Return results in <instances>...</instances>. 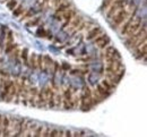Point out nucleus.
I'll return each instance as SVG.
<instances>
[{
    "label": "nucleus",
    "mask_w": 147,
    "mask_h": 137,
    "mask_svg": "<svg viewBox=\"0 0 147 137\" xmlns=\"http://www.w3.org/2000/svg\"><path fill=\"white\" fill-rule=\"evenodd\" d=\"M13 85H14V80H11L10 78L7 79L3 83V85H2V94H1L2 98H6L8 95V93H9V91H10V88H11Z\"/></svg>",
    "instance_id": "obj_16"
},
{
    "label": "nucleus",
    "mask_w": 147,
    "mask_h": 137,
    "mask_svg": "<svg viewBox=\"0 0 147 137\" xmlns=\"http://www.w3.org/2000/svg\"><path fill=\"white\" fill-rule=\"evenodd\" d=\"M43 127L44 126H41V125H37L36 128L34 129V132H33V136L35 137H40L42 136V132H43Z\"/></svg>",
    "instance_id": "obj_30"
},
{
    "label": "nucleus",
    "mask_w": 147,
    "mask_h": 137,
    "mask_svg": "<svg viewBox=\"0 0 147 137\" xmlns=\"http://www.w3.org/2000/svg\"><path fill=\"white\" fill-rule=\"evenodd\" d=\"M95 90L98 92V94H100L101 97H103L104 99L109 98V97L111 95V93H112V92H110V91H108V90H107L102 84H98V85L96 86V88H95Z\"/></svg>",
    "instance_id": "obj_18"
},
{
    "label": "nucleus",
    "mask_w": 147,
    "mask_h": 137,
    "mask_svg": "<svg viewBox=\"0 0 147 137\" xmlns=\"http://www.w3.org/2000/svg\"><path fill=\"white\" fill-rule=\"evenodd\" d=\"M84 20V17L82 16V15H79V14H76L75 16H74V18L70 20V23H69V26H67L66 28H67V32H73L74 30L82 23Z\"/></svg>",
    "instance_id": "obj_8"
},
{
    "label": "nucleus",
    "mask_w": 147,
    "mask_h": 137,
    "mask_svg": "<svg viewBox=\"0 0 147 137\" xmlns=\"http://www.w3.org/2000/svg\"><path fill=\"white\" fill-rule=\"evenodd\" d=\"M8 128H9V117L5 116L2 117V122H1V136H9Z\"/></svg>",
    "instance_id": "obj_14"
},
{
    "label": "nucleus",
    "mask_w": 147,
    "mask_h": 137,
    "mask_svg": "<svg viewBox=\"0 0 147 137\" xmlns=\"http://www.w3.org/2000/svg\"><path fill=\"white\" fill-rule=\"evenodd\" d=\"M110 42H111L110 38H109V36H107L105 39H104V40H102V41H101L100 43H97L96 45L98 47V49H101V50H103V49H104L105 47H108V45L110 44Z\"/></svg>",
    "instance_id": "obj_23"
},
{
    "label": "nucleus",
    "mask_w": 147,
    "mask_h": 137,
    "mask_svg": "<svg viewBox=\"0 0 147 137\" xmlns=\"http://www.w3.org/2000/svg\"><path fill=\"white\" fill-rule=\"evenodd\" d=\"M36 67L40 70L43 69V56L42 55H36Z\"/></svg>",
    "instance_id": "obj_29"
},
{
    "label": "nucleus",
    "mask_w": 147,
    "mask_h": 137,
    "mask_svg": "<svg viewBox=\"0 0 147 137\" xmlns=\"http://www.w3.org/2000/svg\"><path fill=\"white\" fill-rule=\"evenodd\" d=\"M101 33H103V28L95 25L94 27H92V28L88 31V33H87V35H86V40H87V41H92L93 39H95V38H96L98 34H101Z\"/></svg>",
    "instance_id": "obj_11"
},
{
    "label": "nucleus",
    "mask_w": 147,
    "mask_h": 137,
    "mask_svg": "<svg viewBox=\"0 0 147 137\" xmlns=\"http://www.w3.org/2000/svg\"><path fill=\"white\" fill-rule=\"evenodd\" d=\"M69 68H70V66H69V65H67V63H62V69H65V70H66V69H69Z\"/></svg>",
    "instance_id": "obj_43"
},
{
    "label": "nucleus",
    "mask_w": 147,
    "mask_h": 137,
    "mask_svg": "<svg viewBox=\"0 0 147 137\" xmlns=\"http://www.w3.org/2000/svg\"><path fill=\"white\" fill-rule=\"evenodd\" d=\"M140 26H142V20L139 18V17H137L136 16V18H135V20L132 22V24L130 25V27L128 28V31L126 32V38H128V36H130V35H132L134 33H136L139 28H140Z\"/></svg>",
    "instance_id": "obj_7"
},
{
    "label": "nucleus",
    "mask_w": 147,
    "mask_h": 137,
    "mask_svg": "<svg viewBox=\"0 0 147 137\" xmlns=\"http://www.w3.org/2000/svg\"><path fill=\"white\" fill-rule=\"evenodd\" d=\"M146 53H147V43H144L142 47L135 50V57L136 59H142L145 61L146 60Z\"/></svg>",
    "instance_id": "obj_12"
},
{
    "label": "nucleus",
    "mask_w": 147,
    "mask_h": 137,
    "mask_svg": "<svg viewBox=\"0 0 147 137\" xmlns=\"http://www.w3.org/2000/svg\"><path fill=\"white\" fill-rule=\"evenodd\" d=\"M18 47V44L17 43H11V44H9V45H6V49H5V53H11L16 48Z\"/></svg>",
    "instance_id": "obj_26"
},
{
    "label": "nucleus",
    "mask_w": 147,
    "mask_h": 137,
    "mask_svg": "<svg viewBox=\"0 0 147 137\" xmlns=\"http://www.w3.org/2000/svg\"><path fill=\"white\" fill-rule=\"evenodd\" d=\"M63 1H66V0H50V1H49V3H50L53 8H57V7H58L61 2H63Z\"/></svg>",
    "instance_id": "obj_34"
},
{
    "label": "nucleus",
    "mask_w": 147,
    "mask_h": 137,
    "mask_svg": "<svg viewBox=\"0 0 147 137\" xmlns=\"http://www.w3.org/2000/svg\"><path fill=\"white\" fill-rule=\"evenodd\" d=\"M37 1H38V3H40V7H43V6L48 5L50 0H37Z\"/></svg>",
    "instance_id": "obj_38"
},
{
    "label": "nucleus",
    "mask_w": 147,
    "mask_h": 137,
    "mask_svg": "<svg viewBox=\"0 0 147 137\" xmlns=\"http://www.w3.org/2000/svg\"><path fill=\"white\" fill-rule=\"evenodd\" d=\"M107 36H108V35H107V34H105V33L103 32V33H101V34H98V35H97V36H96L95 39H93V40H92V41H93V43H94V44H97V43H100V42H101L102 40H104V39H105Z\"/></svg>",
    "instance_id": "obj_31"
},
{
    "label": "nucleus",
    "mask_w": 147,
    "mask_h": 137,
    "mask_svg": "<svg viewBox=\"0 0 147 137\" xmlns=\"http://www.w3.org/2000/svg\"><path fill=\"white\" fill-rule=\"evenodd\" d=\"M53 67H55V73H57L59 70V63L57 61H53Z\"/></svg>",
    "instance_id": "obj_40"
},
{
    "label": "nucleus",
    "mask_w": 147,
    "mask_h": 137,
    "mask_svg": "<svg viewBox=\"0 0 147 137\" xmlns=\"http://www.w3.org/2000/svg\"><path fill=\"white\" fill-rule=\"evenodd\" d=\"M77 14V11H76V9H74L73 7L71 8H69V9H67L66 11H63L62 14H60V16H61V18L62 20H65V24H63V26H62V28H66L68 25H69V23H70V20L74 18V16Z\"/></svg>",
    "instance_id": "obj_6"
},
{
    "label": "nucleus",
    "mask_w": 147,
    "mask_h": 137,
    "mask_svg": "<svg viewBox=\"0 0 147 137\" xmlns=\"http://www.w3.org/2000/svg\"><path fill=\"white\" fill-rule=\"evenodd\" d=\"M63 134H65V132H63L62 129H60V130H59V136H63Z\"/></svg>",
    "instance_id": "obj_44"
},
{
    "label": "nucleus",
    "mask_w": 147,
    "mask_h": 137,
    "mask_svg": "<svg viewBox=\"0 0 147 137\" xmlns=\"http://www.w3.org/2000/svg\"><path fill=\"white\" fill-rule=\"evenodd\" d=\"M25 13V11H24ZM34 16V11L32 10V9H30V10H27L24 15H23V17L20 18V20H30V18H32Z\"/></svg>",
    "instance_id": "obj_28"
},
{
    "label": "nucleus",
    "mask_w": 147,
    "mask_h": 137,
    "mask_svg": "<svg viewBox=\"0 0 147 137\" xmlns=\"http://www.w3.org/2000/svg\"><path fill=\"white\" fill-rule=\"evenodd\" d=\"M71 7H73V3H71L69 0H66V1L61 2V3L55 8V15H60V14H62L63 11H66L67 9H69V8H71Z\"/></svg>",
    "instance_id": "obj_13"
},
{
    "label": "nucleus",
    "mask_w": 147,
    "mask_h": 137,
    "mask_svg": "<svg viewBox=\"0 0 147 137\" xmlns=\"http://www.w3.org/2000/svg\"><path fill=\"white\" fill-rule=\"evenodd\" d=\"M50 127H43V132H42V136L43 137H49V133H50Z\"/></svg>",
    "instance_id": "obj_36"
},
{
    "label": "nucleus",
    "mask_w": 147,
    "mask_h": 137,
    "mask_svg": "<svg viewBox=\"0 0 147 137\" xmlns=\"http://www.w3.org/2000/svg\"><path fill=\"white\" fill-rule=\"evenodd\" d=\"M24 11H25V7H24L23 5H18V6H16V7L13 9L14 17H18V16H20Z\"/></svg>",
    "instance_id": "obj_21"
},
{
    "label": "nucleus",
    "mask_w": 147,
    "mask_h": 137,
    "mask_svg": "<svg viewBox=\"0 0 147 137\" xmlns=\"http://www.w3.org/2000/svg\"><path fill=\"white\" fill-rule=\"evenodd\" d=\"M92 98H93V104H94V105L100 104V103H101V102H103V100H104V98H103V97H101L96 90L92 91Z\"/></svg>",
    "instance_id": "obj_19"
},
{
    "label": "nucleus",
    "mask_w": 147,
    "mask_h": 137,
    "mask_svg": "<svg viewBox=\"0 0 147 137\" xmlns=\"http://www.w3.org/2000/svg\"><path fill=\"white\" fill-rule=\"evenodd\" d=\"M132 9H134V8L126 6V7L121 8L119 11H117V13L113 15V17L111 18V20H112V27H113V28H119V27L121 26V24L129 17V15L131 14Z\"/></svg>",
    "instance_id": "obj_1"
},
{
    "label": "nucleus",
    "mask_w": 147,
    "mask_h": 137,
    "mask_svg": "<svg viewBox=\"0 0 147 137\" xmlns=\"http://www.w3.org/2000/svg\"><path fill=\"white\" fill-rule=\"evenodd\" d=\"M71 135H73V133H71L70 130H66L65 134H63V136H67V137H70Z\"/></svg>",
    "instance_id": "obj_42"
},
{
    "label": "nucleus",
    "mask_w": 147,
    "mask_h": 137,
    "mask_svg": "<svg viewBox=\"0 0 147 137\" xmlns=\"http://www.w3.org/2000/svg\"><path fill=\"white\" fill-rule=\"evenodd\" d=\"M37 92H38V88L37 87H30L28 88V98H27V104L32 105V107H35V101H36V95Z\"/></svg>",
    "instance_id": "obj_10"
},
{
    "label": "nucleus",
    "mask_w": 147,
    "mask_h": 137,
    "mask_svg": "<svg viewBox=\"0 0 147 137\" xmlns=\"http://www.w3.org/2000/svg\"><path fill=\"white\" fill-rule=\"evenodd\" d=\"M2 1H3V0H2Z\"/></svg>",
    "instance_id": "obj_45"
},
{
    "label": "nucleus",
    "mask_w": 147,
    "mask_h": 137,
    "mask_svg": "<svg viewBox=\"0 0 147 137\" xmlns=\"http://www.w3.org/2000/svg\"><path fill=\"white\" fill-rule=\"evenodd\" d=\"M19 52H20V50H19V49H18V47H17V48L15 49V51H13V56H14V57L16 58V57L18 56V53H19Z\"/></svg>",
    "instance_id": "obj_39"
},
{
    "label": "nucleus",
    "mask_w": 147,
    "mask_h": 137,
    "mask_svg": "<svg viewBox=\"0 0 147 137\" xmlns=\"http://www.w3.org/2000/svg\"><path fill=\"white\" fill-rule=\"evenodd\" d=\"M16 6H17V0H9V1L7 2V7H8L10 10H13Z\"/></svg>",
    "instance_id": "obj_33"
},
{
    "label": "nucleus",
    "mask_w": 147,
    "mask_h": 137,
    "mask_svg": "<svg viewBox=\"0 0 147 137\" xmlns=\"http://www.w3.org/2000/svg\"><path fill=\"white\" fill-rule=\"evenodd\" d=\"M20 57H22V59L24 60V62L26 63V65H28V49L27 48H24L22 51H20Z\"/></svg>",
    "instance_id": "obj_24"
},
{
    "label": "nucleus",
    "mask_w": 147,
    "mask_h": 137,
    "mask_svg": "<svg viewBox=\"0 0 147 137\" xmlns=\"http://www.w3.org/2000/svg\"><path fill=\"white\" fill-rule=\"evenodd\" d=\"M35 107L37 108H47V99L44 95V90H38L36 95V101H35Z\"/></svg>",
    "instance_id": "obj_9"
},
{
    "label": "nucleus",
    "mask_w": 147,
    "mask_h": 137,
    "mask_svg": "<svg viewBox=\"0 0 147 137\" xmlns=\"http://www.w3.org/2000/svg\"><path fill=\"white\" fill-rule=\"evenodd\" d=\"M52 67H53V60L50 58V56L48 55L43 56V69L48 72V70H52Z\"/></svg>",
    "instance_id": "obj_17"
},
{
    "label": "nucleus",
    "mask_w": 147,
    "mask_h": 137,
    "mask_svg": "<svg viewBox=\"0 0 147 137\" xmlns=\"http://www.w3.org/2000/svg\"><path fill=\"white\" fill-rule=\"evenodd\" d=\"M136 15H137V8H134V11H131V14L129 15L128 18L125 20V22L121 24V26L119 27V32H120L121 35H125V34H126V32L128 31L130 25L132 24V22L136 18Z\"/></svg>",
    "instance_id": "obj_4"
},
{
    "label": "nucleus",
    "mask_w": 147,
    "mask_h": 137,
    "mask_svg": "<svg viewBox=\"0 0 147 137\" xmlns=\"http://www.w3.org/2000/svg\"><path fill=\"white\" fill-rule=\"evenodd\" d=\"M30 66H31L33 69L37 68L36 67V53H35V52H33V53L31 55V58H30Z\"/></svg>",
    "instance_id": "obj_27"
},
{
    "label": "nucleus",
    "mask_w": 147,
    "mask_h": 137,
    "mask_svg": "<svg viewBox=\"0 0 147 137\" xmlns=\"http://www.w3.org/2000/svg\"><path fill=\"white\" fill-rule=\"evenodd\" d=\"M55 136H59V130L58 129H50L49 137H55Z\"/></svg>",
    "instance_id": "obj_37"
},
{
    "label": "nucleus",
    "mask_w": 147,
    "mask_h": 137,
    "mask_svg": "<svg viewBox=\"0 0 147 137\" xmlns=\"http://www.w3.org/2000/svg\"><path fill=\"white\" fill-rule=\"evenodd\" d=\"M11 43H14V36H13V32L9 31L8 35H7V40H6V45H9Z\"/></svg>",
    "instance_id": "obj_32"
},
{
    "label": "nucleus",
    "mask_w": 147,
    "mask_h": 137,
    "mask_svg": "<svg viewBox=\"0 0 147 137\" xmlns=\"http://www.w3.org/2000/svg\"><path fill=\"white\" fill-rule=\"evenodd\" d=\"M147 42V34H144L143 36H140L139 39L137 40V41H135L132 44H131V47L129 48L131 51H135L136 49H138L139 47H142L144 43H146Z\"/></svg>",
    "instance_id": "obj_15"
},
{
    "label": "nucleus",
    "mask_w": 147,
    "mask_h": 137,
    "mask_svg": "<svg viewBox=\"0 0 147 137\" xmlns=\"http://www.w3.org/2000/svg\"><path fill=\"white\" fill-rule=\"evenodd\" d=\"M37 34H38V36H44V34H45V32H44L43 30H41V28H40V30L37 31Z\"/></svg>",
    "instance_id": "obj_41"
},
{
    "label": "nucleus",
    "mask_w": 147,
    "mask_h": 137,
    "mask_svg": "<svg viewBox=\"0 0 147 137\" xmlns=\"http://www.w3.org/2000/svg\"><path fill=\"white\" fill-rule=\"evenodd\" d=\"M40 20H41V18L40 17H35L34 20H33V17L31 18V20H27L26 22V26L27 27H31V26H36L37 24L40 23Z\"/></svg>",
    "instance_id": "obj_25"
},
{
    "label": "nucleus",
    "mask_w": 147,
    "mask_h": 137,
    "mask_svg": "<svg viewBox=\"0 0 147 137\" xmlns=\"http://www.w3.org/2000/svg\"><path fill=\"white\" fill-rule=\"evenodd\" d=\"M101 84H102V85H103V86H104V87H105V88H107L108 91H110V92H112L113 90H115V87H117V86H114L113 84H111L110 82H109V80H108L107 78L103 79Z\"/></svg>",
    "instance_id": "obj_22"
},
{
    "label": "nucleus",
    "mask_w": 147,
    "mask_h": 137,
    "mask_svg": "<svg viewBox=\"0 0 147 137\" xmlns=\"http://www.w3.org/2000/svg\"><path fill=\"white\" fill-rule=\"evenodd\" d=\"M103 50H104V51H103V53H102V57H103V58H107V57H109V56H112V53H113V51L115 50V48L109 44V45L105 47Z\"/></svg>",
    "instance_id": "obj_20"
},
{
    "label": "nucleus",
    "mask_w": 147,
    "mask_h": 137,
    "mask_svg": "<svg viewBox=\"0 0 147 137\" xmlns=\"http://www.w3.org/2000/svg\"><path fill=\"white\" fill-rule=\"evenodd\" d=\"M44 95L47 99V104L49 108H55V90L52 88V86H48L44 88Z\"/></svg>",
    "instance_id": "obj_5"
},
{
    "label": "nucleus",
    "mask_w": 147,
    "mask_h": 137,
    "mask_svg": "<svg viewBox=\"0 0 147 137\" xmlns=\"http://www.w3.org/2000/svg\"><path fill=\"white\" fill-rule=\"evenodd\" d=\"M146 30H147V27H146V23L144 22V24L140 26V28L136 32V33H134L132 35H130V36H128V38H126V41H125V44H126V47L127 48H130L131 47V44L135 42V41H137V40L139 39L140 36H143L144 34H146Z\"/></svg>",
    "instance_id": "obj_3"
},
{
    "label": "nucleus",
    "mask_w": 147,
    "mask_h": 137,
    "mask_svg": "<svg viewBox=\"0 0 147 137\" xmlns=\"http://www.w3.org/2000/svg\"><path fill=\"white\" fill-rule=\"evenodd\" d=\"M126 6H128V1L127 0H113L112 3L109 6V8L107 9V17L109 20H111L117 11H119L121 8H123Z\"/></svg>",
    "instance_id": "obj_2"
},
{
    "label": "nucleus",
    "mask_w": 147,
    "mask_h": 137,
    "mask_svg": "<svg viewBox=\"0 0 147 137\" xmlns=\"http://www.w3.org/2000/svg\"><path fill=\"white\" fill-rule=\"evenodd\" d=\"M112 1H113V0H104V2H103V5H102V9H103V10H107V9L109 8V6L112 3Z\"/></svg>",
    "instance_id": "obj_35"
}]
</instances>
